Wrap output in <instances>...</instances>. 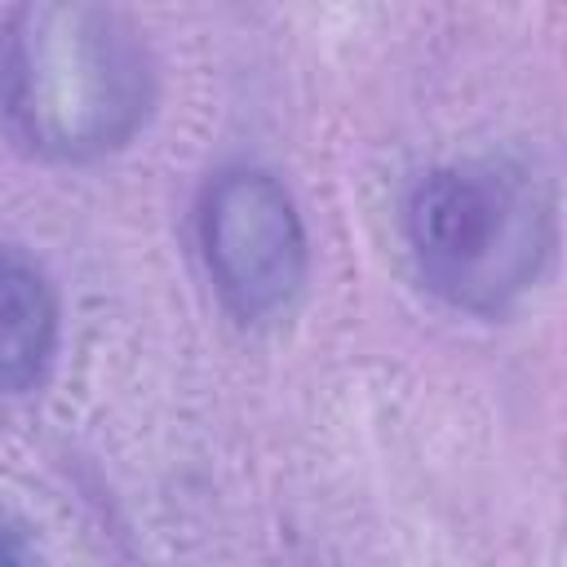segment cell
Wrapping results in <instances>:
<instances>
[{
	"mask_svg": "<svg viewBox=\"0 0 567 567\" xmlns=\"http://www.w3.org/2000/svg\"><path fill=\"white\" fill-rule=\"evenodd\" d=\"M159 93L146 31L115 4H22L0 27V120L53 164L124 151Z\"/></svg>",
	"mask_w": 567,
	"mask_h": 567,
	"instance_id": "6da1fadb",
	"label": "cell"
},
{
	"mask_svg": "<svg viewBox=\"0 0 567 567\" xmlns=\"http://www.w3.org/2000/svg\"><path fill=\"white\" fill-rule=\"evenodd\" d=\"M403 226L412 266L439 301L465 315H505L549 266L554 195L523 159H456L412 186Z\"/></svg>",
	"mask_w": 567,
	"mask_h": 567,
	"instance_id": "7a4b0ae2",
	"label": "cell"
},
{
	"mask_svg": "<svg viewBox=\"0 0 567 567\" xmlns=\"http://www.w3.org/2000/svg\"><path fill=\"white\" fill-rule=\"evenodd\" d=\"M199 248L221 306L244 323L279 319L310 275L301 213L266 168H226L208 182Z\"/></svg>",
	"mask_w": 567,
	"mask_h": 567,
	"instance_id": "3957f363",
	"label": "cell"
},
{
	"mask_svg": "<svg viewBox=\"0 0 567 567\" xmlns=\"http://www.w3.org/2000/svg\"><path fill=\"white\" fill-rule=\"evenodd\" d=\"M58 354V297L35 261L0 248V394L44 381Z\"/></svg>",
	"mask_w": 567,
	"mask_h": 567,
	"instance_id": "277c9868",
	"label": "cell"
},
{
	"mask_svg": "<svg viewBox=\"0 0 567 567\" xmlns=\"http://www.w3.org/2000/svg\"><path fill=\"white\" fill-rule=\"evenodd\" d=\"M0 567H40V554L27 536V527L0 509Z\"/></svg>",
	"mask_w": 567,
	"mask_h": 567,
	"instance_id": "5b68a950",
	"label": "cell"
}]
</instances>
